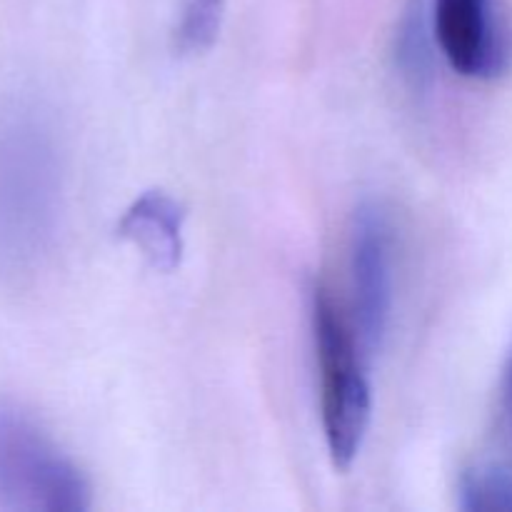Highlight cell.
Here are the masks:
<instances>
[{
	"mask_svg": "<svg viewBox=\"0 0 512 512\" xmlns=\"http://www.w3.org/2000/svg\"><path fill=\"white\" fill-rule=\"evenodd\" d=\"M353 323L365 353L380 350L388 335L395 300V238L388 213L378 203L355 210L350 230Z\"/></svg>",
	"mask_w": 512,
	"mask_h": 512,
	"instance_id": "obj_4",
	"label": "cell"
},
{
	"mask_svg": "<svg viewBox=\"0 0 512 512\" xmlns=\"http://www.w3.org/2000/svg\"><path fill=\"white\" fill-rule=\"evenodd\" d=\"M433 33L465 78L490 80L510 68L512 30L500 0H433Z\"/></svg>",
	"mask_w": 512,
	"mask_h": 512,
	"instance_id": "obj_5",
	"label": "cell"
},
{
	"mask_svg": "<svg viewBox=\"0 0 512 512\" xmlns=\"http://www.w3.org/2000/svg\"><path fill=\"white\" fill-rule=\"evenodd\" d=\"M313 338L320 370V410L330 460L350 470L370 425V383L363 343L340 295L320 280L313 290Z\"/></svg>",
	"mask_w": 512,
	"mask_h": 512,
	"instance_id": "obj_2",
	"label": "cell"
},
{
	"mask_svg": "<svg viewBox=\"0 0 512 512\" xmlns=\"http://www.w3.org/2000/svg\"><path fill=\"white\" fill-rule=\"evenodd\" d=\"M185 210L163 190H148L133 200L118 223V235L143 253L160 273H173L183 258Z\"/></svg>",
	"mask_w": 512,
	"mask_h": 512,
	"instance_id": "obj_6",
	"label": "cell"
},
{
	"mask_svg": "<svg viewBox=\"0 0 512 512\" xmlns=\"http://www.w3.org/2000/svg\"><path fill=\"white\" fill-rule=\"evenodd\" d=\"M225 0H185L175 28V50L180 55H200L213 48L223 25Z\"/></svg>",
	"mask_w": 512,
	"mask_h": 512,
	"instance_id": "obj_8",
	"label": "cell"
},
{
	"mask_svg": "<svg viewBox=\"0 0 512 512\" xmlns=\"http://www.w3.org/2000/svg\"><path fill=\"white\" fill-rule=\"evenodd\" d=\"M500 423H503L505 443H508V448L512 453V358L508 363V370H505V380H503V398H500Z\"/></svg>",
	"mask_w": 512,
	"mask_h": 512,
	"instance_id": "obj_9",
	"label": "cell"
},
{
	"mask_svg": "<svg viewBox=\"0 0 512 512\" xmlns=\"http://www.w3.org/2000/svg\"><path fill=\"white\" fill-rule=\"evenodd\" d=\"M0 508L80 512L90 488L78 465L20 408L0 403Z\"/></svg>",
	"mask_w": 512,
	"mask_h": 512,
	"instance_id": "obj_3",
	"label": "cell"
},
{
	"mask_svg": "<svg viewBox=\"0 0 512 512\" xmlns=\"http://www.w3.org/2000/svg\"><path fill=\"white\" fill-rule=\"evenodd\" d=\"M63 215V155L50 120L33 105L0 115V275L38 273Z\"/></svg>",
	"mask_w": 512,
	"mask_h": 512,
	"instance_id": "obj_1",
	"label": "cell"
},
{
	"mask_svg": "<svg viewBox=\"0 0 512 512\" xmlns=\"http://www.w3.org/2000/svg\"><path fill=\"white\" fill-rule=\"evenodd\" d=\"M460 508L468 512H512V473L478 465L460 480Z\"/></svg>",
	"mask_w": 512,
	"mask_h": 512,
	"instance_id": "obj_7",
	"label": "cell"
}]
</instances>
